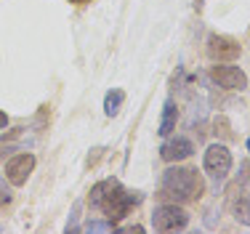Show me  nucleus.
Segmentation results:
<instances>
[{
  "instance_id": "39448f33",
  "label": "nucleus",
  "mask_w": 250,
  "mask_h": 234,
  "mask_svg": "<svg viewBox=\"0 0 250 234\" xmlns=\"http://www.w3.org/2000/svg\"><path fill=\"white\" fill-rule=\"evenodd\" d=\"M210 80L216 83L218 88H226V91H245L248 88V75L240 67H231V64L216 62V67H210Z\"/></svg>"
},
{
  "instance_id": "ddd939ff",
  "label": "nucleus",
  "mask_w": 250,
  "mask_h": 234,
  "mask_svg": "<svg viewBox=\"0 0 250 234\" xmlns=\"http://www.w3.org/2000/svg\"><path fill=\"white\" fill-rule=\"evenodd\" d=\"M112 181L115 178H104V181H99L96 187L91 189V194H88V202H91V208H99V202H101V197L106 194V189L112 187Z\"/></svg>"
},
{
  "instance_id": "aec40b11",
  "label": "nucleus",
  "mask_w": 250,
  "mask_h": 234,
  "mask_svg": "<svg viewBox=\"0 0 250 234\" xmlns=\"http://www.w3.org/2000/svg\"><path fill=\"white\" fill-rule=\"evenodd\" d=\"M69 3H91V0H69Z\"/></svg>"
},
{
  "instance_id": "412c9836",
  "label": "nucleus",
  "mask_w": 250,
  "mask_h": 234,
  "mask_svg": "<svg viewBox=\"0 0 250 234\" xmlns=\"http://www.w3.org/2000/svg\"><path fill=\"white\" fill-rule=\"evenodd\" d=\"M194 3H197V8H202V0H194Z\"/></svg>"
},
{
  "instance_id": "4be33fe9",
  "label": "nucleus",
  "mask_w": 250,
  "mask_h": 234,
  "mask_svg": "<svg viewBox=\"0 0 250 234\" xmlns=\"http://www.w3.org/2000/svg\"><path fill=\"white\" fill-rule=\"evenodd\" d=\"M248 152H250V139H248Z\"/></svg>"
},
{
  "instance_id": "f03ea898",
  "label": "nucleus",
  "mask_w": 250,
  "mask_h": 234,
  "mask_svg": "<svg viewBox=\"0 0 250 234\" xmlns=\"http://www.w3.org/2000/svg\"><path fill=\"white\" fill-rule=\"evenodd\" d=\"M141 200H144V197H141V191H128V189H123V187H120V181H112V187L106 189V194H104V197H101L99 208L104 211L106 221H109V224L115 226L117 221L125 218L130 208H136Z\"/></svg>"
},
{
  "instance_id": "f8f14e48",
  "label": "nucleus",
  "mask_w": 250,
  "mask_h": 234,
  "mask_svg": "<svg viewBox=\"0 0 250 234\" xmlns=\"http://www.w3.org/2000/svg\"><path fill=\"white\" fill-rule=\"evenodd\" d=\"M213 133H216L218 139H224V141H231V139H234L229 117H226V115H218L216 120H213Z\"/></svg>"
},
{
  "instance_id": "7ed1b4c3",
  "label": "nucleus",
  "mask_w": 250,
  "mask_h": 234,
  "mask_svg": "<svg viewBox=\"0 0 250 234\" xmlns=\"http://www.w3.org/2000/svg\"><path fill=\"white\" fill-rule=\"evenodd\" d=\"M152 226L157 232H181L189 226V213L176 202H165L152 211Z\"/></svg>"
},
{
  "instance_id": "1a4fd4ad",
  "label": "nucleus",
  "mask_w": 250,
  "mask_h": 234,
  "mask_svg": "<svg viewBox=\"0 0 250 234\" xmlns=\"http://www.w3.org/2000/svg\"><path fill=\"white\" fill-rule=\"evenodd\" d=\"M194 152V144L189 139H184V136H176V139L165 141L163 147H160V157L165 160V163H181V160L192 157Z\"/></svg>"
},
{
  "instance_id": "dca6fc26",
  "label": "nucleus",
  "mask_w": 250,
  "mask_h": 234,
  "mask_svg": "<svg viewBox=\"0 0 250 234\" xmlns=\"http://www.w3.org/2000/svg\"><path fill=\"white\" fill-rule=\"evenodd\" d=\"M85 229H88V232H112L115 226H112L109 221H91V224H88Z\"/></svg>"
},
{
  "instance_id": "9b49d317",
  "label": "nucleus",
  "mask_w": 250,
  "mask_h": 234,
  "mask_svg": "<svg viewBox=\"0 0 250 234\" xmlns=\"http://www.w3.org/2000/svg\"><path fill=\"white\" fill-rule=\"evenodd\" d=\"M123 101H125V93L120 91V88H112V91L104 96V112H106V117H115L117 112H120Z\"/></svg>"
},
{
  "instance_id": "4468645a",
  "label": "nucleus",
  "mask_w": 250,
  "mask_h": 234,
  "mask_svg": "<svg viewBox=\"0 0 250 234\" xmlns=\"http://www.w3.org/2000/svg\"><path fill=\"white\" fill-rule=\"evenodd\" d=\"M80 202H75V208H72V215H69V221H67V229L64 232H77L80 226H77V218H80Z\"/></svg>"
},
{
  "instance_id": "f3484780",
  "label": "nucleus",
  "mask_w": 250,
  "mask_h": 234,
  "mask_svg": "<svg viewBox=\"0 0 250 234\" xmlns=\"http://www.w3.org/2000/svg\"><path fill=\"white\" fill-rule=\"evenodd\" d=\"M11 202V189L5 187V181H0V208H5Z\"/></svg>"
},
{
  "instance_id": "6e6552de",
  "label": "nucleus",
  "mask_w": 250,
  "mask_h": 234,
  "mask_svg": "<svg viewBox=\"0 0 250 234\" xmlns=\"http://www.w3.org/2000/svg\"><path fill=\"white\" fill-rule=\"evenodd\" d=\"M242 45L234 38H226V35H210L208 38V56L213 62H234L240 56Z\"/></svg>"
},
{
  "instance_id": "9d476101",
  "label": "nucleus",
  "mask_w": 250,
  "mask_h": 234,
  "mask_svg": "<svg viewBox=\"0 0 250 234\" xmlns=\"http://www.w3.org/2000/svg\"><path fill=\"white\" fill-rule=\"evenodd\" d=\"M176 123H178V109H176V101H165V109H163V120H160V136H170L176 130Z\"/></svg>"
},
{
  "instance_id": "6ab92c4d",
  "label": "nucleus",
  "mask_w": 250,
  "mask_h": 234,
  "mask_svg": "<svg viewBox=\"0 0 250 234\" xmlns=\"http://www.w3.org/2000/svg\"><path fill=\"white\" fill-rule=\"evenodd\" d=\"M5 125H8V115H5V112H0V128H5Z\"/></svg>"
},
{
  "instance_id": "423d86ee",
  "label": "nucleus",
  "mask_w": 250,
  "mask_h": 234,
  "mask_svg": "<svg viewBox=\"0 0 250 234\" xmlns=\"http://www.w3.org/2000/svg\"><path fill=\"white\" fill-rule=\"evenodd\" d=\"M226 205H229V211L234 213V218L240 221V224L250 226V187L248 184H231V189L226 191Z\"/></svg>"
},
{
  "instance_id": "0eeeda50",
  "label": "nucleus",
  "mask_w": 250,
  "mask_h": 234,
  "mask_svg": "<svg viewBox=\"0 0 250 234\" xmlns=\"http://www.w3.org/2000/svg\"><path fill=\"white\" fill-rule=\"evenodd\" d=\"M35 154H16V157H11L8 163H5V178H8V184L11 187H24L27 184V178L32 176V170H35Z\"/></svg>"
},
{
  "instance_id": "2eb2a0df",
  "label": "nucleus",
  "mask_w": 250,
  "mask_h": 234,
  "mask_svg": "<svg viewBox=\"0 0 250 234\" xmlns=\"http://www.w3.org/2000/svg\"><path fill=\"white\" fill-rule=\"evenodd\" d=\"M237 184H250V160L240 163V173H237Z\"/></svg>"
},
{
  "instance_id": "a211bd4d",
  "label": "nucleus",
  "mask_w": 250,
  "mask_h": 234,
  "mask_svg": "<svg viewBox=\"0 0 250 234\" xmlns=\"http://www.w3.org/2000/svg\"><path fill=\"white\" fill-rule=\"evenodd\" d=\"M117 232H120V234H144L146 229H144V226H141V224H130V226H120V229H117Z\"/></svg>"
},
{
  "instance_id": "f257e3e1",
  "label": "nucleus",
  "mask_w": 250,
  "mask_h": 234,
  "mask_svg": "<svg viewBox=\"0 0 250 234\" xmlns=\"http://www.w3.org/2000/svg\"><path fill=\"white\" fill-rule=\"evenodd\" d=\"M205 194V181L197 173V168H168L163 173V181H160V200L163 202H197Z\"/></svg>"
},
{
  "instance_id": "20e7f679",
  "label": "nucleus",
  "mask_w": 250,
  "mask_h": 234,
  "mask_svg": "<svg viewBox=\"0 0 250 234\" xmlns=\"http://www.w3.org/2000/svg\"><path fill=\"white\" fill-rule=\"evenodd\" d=\"M202 168L210 178L224 181L231 170V152L226 149V144H210L205 149V157H202Z\"/></svg>"
}]
</instances>
